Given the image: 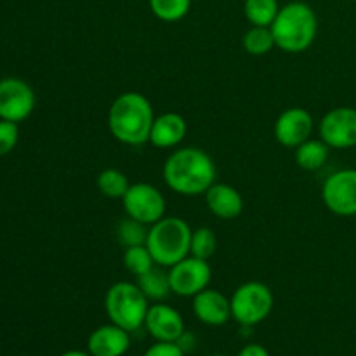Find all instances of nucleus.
Listing matches in <instances>:
<instances>
[{"mask_svg":"<svg viewBox=\"0 0 356 356\" xmlns=\"http://www.w3.org/2000/svg\"><path fill=\"white\" fill-rule=\"evenodd\" d=\"M216 177L218 167L214 160L204 149L193 146L176 149L163 163V181L183 197L205 195L216 183Z\"/></svg>","mask_w":356,"mask_h":356,"instance_id":"1","label":"nucleus"},{"mask_svg":"<svg viewBox=\"0 0 356 356\" xmlns=\"http://www.w3.org/2000/svg\"><path fill=\"white\" fill-rule=\"evenodd\" d=\"M155 111L145 94L124 92L111 103L108 111V129L122 145L141 146L149 143Z\"/></svg>","mask_w":356,"mask_h":356,"instance_id":"2","label":"nucleus"},{"mask_svg":"<svg viewBox=\"0 0 356 356\" xmlns=\"http://www.w3.org/2000/svg\"><path fill=\"white\" fill-rule=\"evenodd\" d=\"M275 45L289 54H299L309 49L318 33V17L312 6L305 2H291L280 7L271 23Z\"/></svg>","mask_w":356,"mask_h":356,"instance_id":"3","label":"nucleus"},{"mask_svg":"<svg viewBox=\"0 0 356 356\" xmlns=\"http://www.w3.org/2000/svg\"><path fill=\"white\" fill-rule=\"evenodd\" d=\"M191 228L181 218H162L149 226L146 247L152 252L155 264L170 268L190 256Z\"/></svg>","mask_w":356,"mask_h":356,"instance_id":"4","label":"nucleus"},{"mask_svg":"<svg viewBox=\"0 0 356 356\" xmlns=\"http://www.w3.org/2000/svg\"><path fill=\"white\" fill-rule=\"evenodd\" d=\"M149 305L152 302L143 294L139 285L132 282H117L104 296V312L110 322L127 332H136L145 327Z\"/></svg>","mask_w":356,"mask_h":356,"instance_id":"5","label":"nucleus"},{"mask_svg":"<svg viewBox=\"0 0 356 356\" xmlns=\"http://www.w3.org/2000/svg\"><path fill=\"white\" fill-rule=\"evenodd\" d=\"M229 302L232 318L243 327H254L270 316L275 299L271 289L263 282H245L233 292Z\"/></svg>","mask_w":356,"mask_h":356,"instance_id":"6","label":"nucleus"},{"mask_svg":"<svg viewBox=\"0 0 356 356\" xmlns=\"http://www.w3.org/2000/svg\"><path fill=\"white\" fill-rule=\"evenodd\" d=\"M124 211L129 218L152 226L165 218L167 202L162 191L149 183L131 184L122 198Z\"/></svg>","mask_w":356,"mask_h":356,"instance_id":"7","label":"nucleus"},{"mask_svg":"<svg viewBox=\"0 0 356 356\" xmlns=\"http://www.w3.org/2000/svg\"><path fill=\"white\" fill-rule=\"evenodd\" d=\"M322 200L332 214L356 216V169H341L330 174L322 186Z\"/></svg>","mask_w":356,"mask_h":356,"instance_id":"8","label":"nucleus"},{"mask_svg":"<svg viewBox=\"0 0 356 356\" xmlns=\"http://www.w3.org/2000/svg\"><path fill=\"white\" fill-rule=\"evenodd\" d=\"M167 270H169L170 291L181 298H195L211 284L212 270L209 261L198 257L188 256Z\"/></svg>","mask_w":356,"mask_h":356,"instance_id":"9","label":"nucleus"},{"mask_svg":"<svg viewBox=\"0 0 356 356\" xmlns=\"http://www.w3.org/2000/svg\"><path fill=\"white\" fill-rule=\"evenodd\" d=\"M35 92L24 80L9 76L0 80V118L19 122L26 120L35 110Z\"/></svg>","mask_w":356,"mask_h":356,"instance_id":"10","label":"nucleus"},{"mask_svg":"<svg viewBox=\"0 0 356 356\" xmlns=\"http://www.w3.org/2000/svg\"><path fill=\"white\" fill-rule=\"evenodd\" d=\"M320 139L332 149H348L356 146V108L339 106L327 111L318 125Z\"/></svg>","mask_w":356,"mask_h":356,"instance_id":"11","label":"nucleus"},{"mask_svg":"<svg viewBox=\"0 0 356 356\" xmlns=\"http://www.w3.org/2000/svg\"><path fill=\"white\" fill-rule=\"evenodd\" d=\"M315 129L312 113L305 108L292 106L282 111L275 122V139L285 148L296 149L308 141Z\"/></svg>","mask_w":356,"mask_h":356,"instance_id":"12","label":"nucleus"},{"mask_svg":"<svg viewBox=\"0 0 356 356\" xmlns=\"http://www.w3.org/2000/svg\"><path fill=\"white\" fill-rule=\"evenodd\" d=\"M145 329L159 343H177L186 332L181 313L165 302L149 305L145 318Z\"/></svg>","mask_w":356,"mask_h":356,"instance_id":"13","label":"nucleus"},{"mask_svg":"<svg viewBox=\"0 0 356 356\" xmlns=\"http://www.w3.org/2000/svg\"><path fill=\"white\" fill-rule=\"evenodd\" d=\"M193 313L202 323L221 327L232 318V302L216 289H204L193 298Z\"/></svg>","mask_w":356,"mask_h":356,"instance_id":"14","label":"nucleus"},{"mask_svg":"<svg viewBox=\"0 0 356 356\" xmlns=\"http://www.w3.org/2000/svg\"><path fill=\"white\" fill-rule=\"evenodd\" d=\"M129 334L115 323L97 327L89 336L87 351L92 356H124L131 348Z\"/></svg>","mask_w":356,"mask_h":356,"instance_id":"15","label":"nucleus"},{"mask_svg":"<svg viewBox=\"0 0 356 356\" xmlns=\"http://www.w3.org/2000/svg\"><path fill=\"white\" fill-rule=\"evenodd\" d=\"M207 207L216 218L222 221L236 219L243 211V198L236 188L226 183H214L205 193Z\"/></svg>","mask_w":356,"mask_h":356,"instance_id":"16","label":"nucleus"},{"mask_svg":"<svg viewBox=\"0 0 356 356\" xmlns=\"http://www.w3.org/2000/svg\"><path fill=\"white\" fill-rule=\"evenodd\" d=\"M186 131V120L176 111H167L155 117L152 132H149V143L160 149L176 148L184 139Z\"/></svg>","mask_w":356,"mask_h":356,"instance_id":"17","label":"nucleus"},{"mask_svg":"<svg viewBox=\"0 0 356 356\" xmlns=\"http://www.w3.org/2000/svg\"><path fill=\"white\" fill-rule=\"evenodd\" d=\"M138 285L149 302H163L172 294L169 282V270L159 266V264H155L152 270L138 277Z\"/></svg>","mask_w":356,"mask_h":356,"instance_id":"18","label":"nucleus"},{"mask_svg":"<svg viewBox=\"0 0 356 356\" xmlns=\"http://www.w3.org/2000/svg\"><path fill=\"white\" fill-rule=\"evenodd\" d=\"M330 149L323 139L309 138L296 148V163L305 170H318L329 160Z\"/></svg>","mask_w":356,"mask_h":356,"instance_id":"19","label":"nucleus"},{"mask_svg":"<svg viewBox=\"0 0 356 356\" xmlns=\"http://www.w3.org/2000/svg\"><path fill=\"white\" fill-rule=\"evenodd\" d=\"M280 10L278 0H245L243 14L252 26H271Z\"/></svg>","mask_w":356,"mask_h":356,"instance_id":"20","label":"nucleus"},{"mask_svg":"<svg viewBox=\"0 0 356 356\" xmlns=\"http://www.w3.org/2000/svg\"><path fill=\"white\" fill-rule=\"evenodd\" d=\"M148 229L149 226L143 225V222L136 221L132 218L120 219L115 228V236H117V242L120 243L124 249L129 247H138V245H146V240H148Z\"/></svg>","mask_w":356,"mask_h":356,"instance_id":"21","label":"nucleus"},{"mask_svg":"<svg viewBox=\"0 0 356 356\" xmlns=\"http://www.w3.org/2000/svg\"><path fill=\"white\" fill-rule=\"evenodd\" d=\"M242 45L250 56H264L273 51L275 37L270 26H252L245 31L242 38Z\"/></svg>","mask_w":356,"mask_h":356,"instance_id":"22","label":"nucleus"},{"mask_svg":"<svg viewBox=\"0 0 356 356\" xmlns=\"http://www.w3.org/2000/svg\"><path fill=\"white\" fill-rule=\"evenodd\" d=\"M129 186V177L118 169H104L97 176V188L106 198H124Z\"/></svg>","mask_w":356,"mask_h":356,"instance_id":"23","label":"nucleus"},{"mask_svg":"<svg viewBox=\"0 0 356 356\" xmlns=\"http://www.w3.org/2000/svg\"><path fill=\"white\" fill-rule=\"evenodd\" d=\"M149 9L160 21L176 23L190 13L191 0H149Z\"/></svg>","mask_w":356,"mask_h":356,"instance_id":"24","label":"nucleus"},{"mask_svg":"<svg viewBox=\"0 0 356 356\" xmlns=\"http://www.w3.org/2000/svg\"><path fill=\"white\" fill-rule=\"evenodd\" d=\"M122 263H124L125 270L131 275H134L136 278L145 275L146 271L155 266L152 252H149L146 245L129 247V249H125L124 256H122Z\"/></svg>","mask_w":356,"mask_h":356,"instance_id":"25","label":"nucleus"},{"mask_svg":"<svg viewBox=\"0 0 356 356\" xmlns=\"http://www.w3.org/2000/svg\"><path fill=\"white\" fill-rule=\"evenodd\" d=\"M216 249H218V236L211 228L202 226V228H197L191 233L190 256L209 261L214 256Z\"/></svg>","mask_w":356,"mask_h":356,"instance_id":"26","label":"nucleus"},{"mask_svg":"<svg viewBox=\"0 0 356 356\" xmlns=\"http://www.w3.org/2000/svg\"><path fill=\"white\" fill-rule=\"evenodd\" d=\"M19 141V127L17 124L0 118V156L7 155L16 148Z\"/></svg>","mask_w":356,"mask_h":356,"instance_id":"27","label":"nucleus"},{"mask_svg":"<svg viewBox=\"0 0 356 356\" xmlns=\"http://www.w3.org/2000/svg\"><path fill=\"white\" fill-rule=\"evenodd\" d=\"M183 350L177 343H159L156 341L153 346H149L146 350V353L143 356H184Z\"/></svg>","mask_w":356,"mask_h":356,"instance_id":"28","label":"nucleus"},{"mask_svg":"<svg viewBox=\"0 0 356 356\" xmlns=\"http://www.w3.org/2000/svg\"><path fill=\"white\" fill-rule=\"evenodd\" d=\"M238 356H270V353L261 344H247V346L242 348Z\"/></svg>","mask_w":356,"mask_h":356,"instance_id":"29","label":"nucleus"},{"mask_svg":"<svg viewBox=\"0 0 356 356\" xmlns=\"http://www.w3.org/2000/svg\"><path fill=\"white\" fill-rule=\"evenodd\" d=\"M59 356H92L87 351V353H83V351H79V350H72V351H66V353L59 355Z\"/></svg>","mask_w":356,"mask_h":356,"instance_id":"30","label":"nucleus"},{"mask_svg":"<svg viewBox=\"0 0 356 356\" xmlns=\"http://www.w3.org/2000/svg\"><path fill=\"white\" fill-rule=\"evenodd\" d=\"M209 356H226V355H209Z\"/></svg>","mask_w":356,"mask_h":356,"instance_id":"31","label":"nucleus"}]
</instances>
